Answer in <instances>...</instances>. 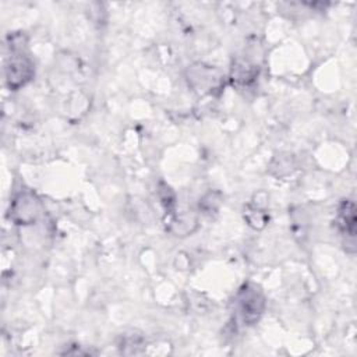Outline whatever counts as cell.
<instances>
[{"mask_svg": "<svg viewBox=\"0 0 357 357\" xmlns=\"http://www.w3.org/2000/svg\"><path fill=\"white\" fill-rule=\"evenodd\" d=\"M33 74V66L28 56L18 54L11 59L7 67V81L11 88H18L31 79Z\"/></svg>", "mask_w": 357, "mask_h": 357, "instance_id": "cell-2", "label": "cell"}, {"mask_svg": "<svg viewBox=\"0 0 357 357\" xmlns=\"http://www.w3.org/2000/svg\"><path fill=\"white\" fill-rule=\"evenodd\" d=\"M337 225L340 230L349 236L350 238H354L356 236V208L354 204L349 199L343 201L339 208V218Z\"/></svg>", "mask_w": 357, "mask_h": 357, "instance_id": "cell-3", "label": "cell"}, {"mask_svg": "<svg viewBox=\"0 0 357 357\" xmlns=\"http://www.w3.org/2000/svg\"><path fill=\"white\" fill-rule=\"evenodd\" d=\"M264 310V297L255 286H244L237 296V311L245 325L258 321Z\"/></svg>", "mask_w": 357, "mask_h": 357, "instance_id": "cell-1", "label": "cell"}]
</instances>
